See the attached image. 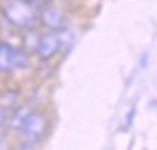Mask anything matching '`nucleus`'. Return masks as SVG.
<instances>
[{
	"instance_id": "obj_5",
	"label": "nucleus",
	"mask_w": 157,
	"mask_h": 150,
	"mask_svg": "<svg viewBox=\"0 0 157 150\" xmlns=\"http://www.w3.org/2000/svg\"><path fill=\"white\" fill-rule=\"evenodd\" d=\"M27 4H31L34 9H41V7H44L46 4H49V0H25Z\"/></svg>"
},
{
	"instance_id": "obj_4",
	"label": "nucleus",
	"mask_w": 157,
	"mask_h": 150,
	"mask_svg": "<svg viewBox=\"0 0 157 150\" xmlns=\"http://www.w3.org/2000/svg\"><path fill=\"white\" fill-rule=\"evenodd\" d=\"M39 19H41V24L48 31H61L66 27V15L58 5L46 4L44 7H41Z\"/></svg>"
},
{
	"instance_id": "obj_1",
	"label": "nucleus",
	"mask_w": 157,
	"mask_h": 150,
	"mask_svg": "<svg viewBox=\"0 0 157 150\" xmlns=\"http://www.w3.org/2000/svg\"><path fill=\"white\" fill-rule=\"evenodd\" d=\"M37 9H34L25 0H4L2 14L10 25L22 31H31L37 21Z\"/></svg>"
},
{
	"instance_id": "obj_6",
	"label": "nucleus",
	"mask_w": 157,
	"mask_h": 150,
	"mask_svg": "<svg viewBox=\"0 0 157 150\" xmlns=\"http://www.w3.org/2000/svg\"><path fill=\"white\" fill-rule=\"evenodd\" d=\"M5 120H7V116H5V110L0 108V130H2V126L5 125Z\"/></svg>"
},
{
	"instance_id": "obj_3",
	"label": "nucleus",
	"mask_w": 157,
	"mask_h": 150,
	"mask_svg": "<svg viewBox=\"0 0 157 150\" xmlns=\"http://www.w3.org/2000/svg\"><path fill=\"white\" fill-rule=\"evenodd\" d=\"M29 66V56L22 49H17L7 42H0V71L14 73Z\"/></svg>"
},
{
	"instance_id": "obj_2",
	"label": "nucleus",
	"mask_w": 157,
	"mask_h": 150,
	"mask_svg": "<svg viewBox=\"0 0 157 150\" xmlns=\"http://www.w3.org/2000/svg\"><path fill=\"white\" fill-rule=\"evenodd\" d=\"M48 130V118L41 111H29L21 122L17 132L24 137L27 143H36L44 137Z\"/></svg>"
}]
</instances>
